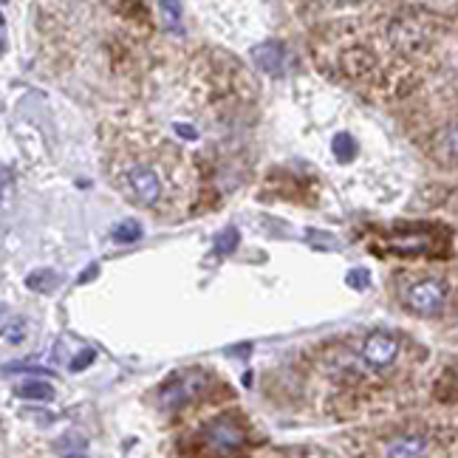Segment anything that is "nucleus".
<instances>
[{
	"mask_svg": "<svg viewBox=\"0 0 458 458\" xmlns=\"http://www.w3.org/2000/svg\"><path fill=\"white\" fill-rule=\"evenodd\" d=\"M399 356V340L393 334H385V332H374L368 334L365 342H363V360L370 365V368H388L393 365V360Z\"/></svg>",
	"mask_w": 458,
	"mask_h": 458,
	"instance_id": "5",
	"label": "nucleus"
},
{
	"mask_svg": "<svg viewBox=\"0 0 458 458\" xmlns=\"http://www.w3.org/2000/svg\"><path fill=\"white\" fill-rule=\"evenodd\" d=\"M441 153L450 156V159H458V125L441 136Z\"/></svg>",
	"mask_w": 458,
	"mask_h": 458,
	"instance_id": "15",
	"label": "nucleus"
},
{
	"mask_svg": "<svg viewBox=\"0 0 458 458\" xmlns=\"http://www.w3.org/2000/svg\"><path fill=\"white\" fill-rule=\"evenodd\" d=\"M249 57L266 74H283L286 65H289V51H286L283 42H261V46L249 51Z\"/></svg>",
	"mask_w": 458,
	"mask_h": 458,
	"instance_id": "6",
	"label": "nucleus"
},
{
	"mask_svg": "<svg viewBox=\"0 0 458 458\" xmlns=\"http://www.w3.org/2000/svg\"><path fill=\"white\" fill-rule=\"evenodd\" d=\"M204 370H181V374L170 377L164 382V388L159 391V399L164 408H181L193 402V399H198L204 393V388L210 382H204Z\"/></svg>",
	"mask_w": 458,
	"mask_h": 458,
	"instance_id": "3",
	"label": "nucleus"
},
{
	"mask_svg": "<svg viewBox=\"0 0 458 458\" xmlns=\"http://www.w3.org/2000/svg\"><path fill=\"white\" fill-rule=\"evenodd\" d=\"M57 453H60L63 458H85L88 455V445H85V439L74 436V433H68L65 439L57 441Z\"/></svg>",
	"mask_w": 458,
	"mask_h": 458,
	"instance_id": "10",
	"label": "nucleus"
},
{
	"mask_svg": "<svg viewBox=\"0 0 458 458\" xmlns=\"http://www.w3.org/2000/svg\"><path fill=\"white\" fill-rule=\"evenodd\" d=\"M159 11H162V23L167 32L179 34L181 32V4L179 0H159Z\"/></svg>",
	"mask_w": 458,
	"mask_h": 458,
	"instance_id": "9",
	"label": "nucleus"
},
{
	"mask_svg": "<svg viewBox=\"0 0 458 458\" xmlns=\"http://www.w3.org/2000/svg\"><path fill=\"white\" fill-rule=\"evenodd\" d=\"M57 283H60V278H57L51 269H46V271H34V275L26 278V286H28V289H34V292H51Z\"/></svg>",
	"mask_w": 458,
	"mask_h": 458,
	"instance_id": "12",
	"label": "nucleus"
},
{
	"mask_svg": "<svg viewBox=\"0 0 458 458\" xmlns=\"http://www.w3.org/2000/svg\"><path fill=\"white\" fill-rule=\"evenodd\" d=\"M108 173L131 204L150 212H181L193 204L195 173L187 153L156 134H113Z\"/></svg>",
	"mask_w": 458,
	"mask_h": 458,
	"instance_id": "1",
	"label": "nucleus"
},
{
	"mask_svg": "<svg viewBox=\"0 0 458 458\" xmlns=\"http://www.w3.org/2000/svg\"><path fill=\"white\" fill-rule=\"evenodd\" d=\"M96 269H99L96 263H94V266H88V271H82V275H80V283H88V280H94V278H96Z\"/></svg>",
	"mask_w": 458,
	"mask_h": 458,
	"instance_id": "18",
	"label": "nucleus"
},
{
	"mask_svg": "<svg viewBox=\"0 0 458 458\" xmlns=\"http://www.w3.org/2000/svg\"><path fill=\"white\" fill-rule=\"evenodd\" d=\"M346 280H348L351 289H368L370 275H368V269H351Z\"/></svg>",
	"mask_w": 458,
	"mask_h": 458,
	"instance_id": "16",
	"label": "nucleus"
},
{
	"mask_svg": "<svg viewBox=\"0 0 458 458\" xmlns=\"http://www.w3.org/2000/svg\"><path fill=\"white\" fill-rule=\"evenodd\" d=\"M238 240H240L238 229H235V226H226L224 235H221L218 243H216V252H218V255H229V252H233V249L238 247Z\"/></svg>",
	"mask_w": 458,
	"mask_h": 458,
	"instance_id": "14",
	"label": "nucleus"
},
{
	"mask_svg": "<svg viewBox=\"0 0 458 458\" xmlns=\"http://www.w3.org/2000/svg\"><path fill=\"white\" fill-rule=\"evenodd\" d=\"M427 439L424 436H396L385 441L382 458H424L427 455Z\"/></svg>",
	"mask_w": 458,
	"mask_h": 458,
	"instance_id": "7",
	"label": "nucleus"
},
{
	"mask_svg": "<svg viewBox=\"0 0 458 458\" xmlns=\"http://www.w3.org/2000/svg\"><path fill=\"white\" fill-rule=\"evenodd\" d=\"M332 150H334V156H337V162L348 164V162H354V156L360 153V145H356V139H354L351 134L340 131V134L334 136V141H332Z\"/></svg>",
	"mask_w": 458,
	"mask_h": 458,
	"instance_id": "8",
	"label": "nucleus"
},
{
	"mask_svg": "<svg viewBox=\"0 0 458 458\" xmlns=\"http://www.w3.org/2000/svg\"><path fill=\"white\" fill-rule=\"evenodd\" d=\"M447 303V289L439 280H419L413 283L405 294V306L416 314V317H433Z\"/></svg>",
	"mask_w": 458,
	"mask_h": 458,
	"instance_id": "4",
	"label": "nucleus"
},
{
	"mask_svg": "<svg viewBox=\"0 0 458 458\" xmlns=\"http://www.w3.org/2000/svg\"><path fill=\"white\" fill-rule=\"evenodd\" d=\"M94 356H96L94 351H80V354H77V360L71 363V370H82V368H88V365L94 363Z\"/></svg>",
	"mask_w": 458,
	"mask_h": 458,
	"instance_id": "17",
	"label": "nucleus"
},
{
	"mask_svg": "<svg viewBox=\"0 0 458 458\" xmlns=\"http://www.w3.org/2000/svg\"><path fill=\"white\" fill-rule=\"evenodd\" d=\"M243 441H247L243 424L233 413H224L195 433V445L190 450L195 453V458H235L243 450Z\"/></svg>",
	"mask_w": 458,
	"mask_h": 458,
	"instance_id": "2",
	"label": "nucleus"
},
{
	"mask_svg": "<svg viewBox=\"0 0 458 458\" xmlns=\"http://www.w3.org/2000/svg\"><path fill=\"white\" fill-rule=\"evenodd\" d=\"M20 399H37V402H51L54 399V388L46 382H26L18 388Z\"/></svg>",
	"mask_w": 458,
	"mask_h": 458,
	"instance_id": "11",
	"label": "nucleus"
},
{
	"mask_svg": "<svg viewBox=\"0 0 458 458\" xmlns=\"http://www.w3.org/2000/svg\"><path fill=\"white\" fill-rule=\"evenodd\" d=\"M136 238H141V226L134 224V221H125V224H119L117 229H113V240L117 243H134Z\"/></svg>",
	"mask_w": 458,
	"mask_h": 458,
	"instance_id": "13",
	"label": "nucleus"
}]
</instances>
